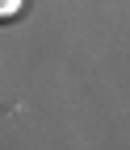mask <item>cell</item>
Returning <instances> with one entry per match:
<instances>
[]
</instances>
